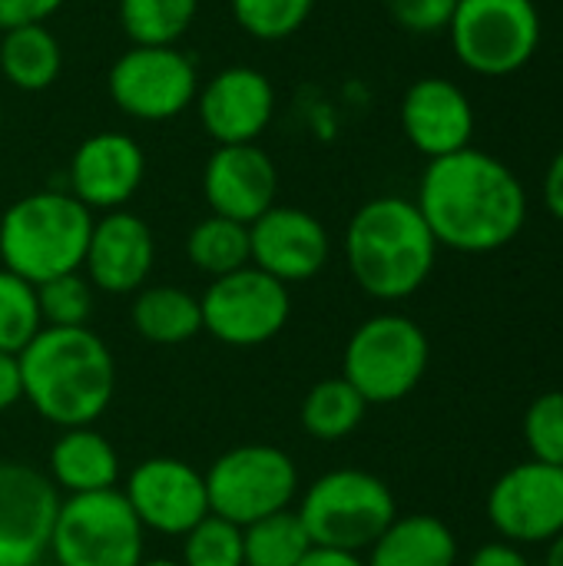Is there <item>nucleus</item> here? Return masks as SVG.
Listing matches in <instances>:
<instances>
[{
    "label": "nucleus",
    "instance_id": "nucleus-1",
    "mask_svg": "<svg viewBox=\"0 0 563 566\" xmlns=\"http://www.w3.org/2000/svg\"><path fill=\"white\" fill-rule=\"evenodd\" d=\"M415 206L435 242L465 255L511 245L528 222V192L518 172L475 146L428 159Z\"/></svg>",
    "mask_w": 563,
    "mask_h": 566
},
{
    "label": "nucleus",
    "instance_id": "nucleus-2",
    "mask_svg": "<svg viewBox=\"0 0 563 566\" xmlns=\"http://www.w3.org/2000/svg\"><path fill=\"white\" fill-rule=\"evenodd\" d=\"M17 361L23 398L60 431L86 428L106 415L116 391V361L93 328L43 325Z\"/></svg>",
    "mask_w": 563,
    "mask_h": 566
},
{
    "label": "nucleus",
    "instance_id": "nucleus-3",
    "mask_svg": "<svg viewBox=\"0 0 563 566\" xmlns=\"http://www.w3.org/2000/svg\"><path fill=\"white\" fill-rule=\"evenodd\" d=\"M438 242L405 196H375L355 209L345 229V262L355 285L378 302L415 295L435 272Z\"/></svg>",
    "mask_w": 563,
    "mask_h": 566
},
{
    "label": "nucleus",
    "instance_id": "nucleus-4",
    "mask_svg": "<svg viewBox=\"0 0 563 566\" xmlns=\"http://www.w3.org/2000/svg\"><path fill=\"white\" fill-rule=\"evenodd\" d=\"M93 212L66 189H40L10 202L0 216V262L7 272L43 285L83 269Z\"/></svg>",
    "mask_w": 563,
    "mask_h": 566
},
{
    "label": "nucleus",
    "instance_id": "nucleus-5",
    "mask_svg": "<svg viewBox=\"0 0 563 566\" xmlns=\"http://www.w3.org/2000/svg\"><path fill=\"white\" fill-rule=\"evenodd\" d=\"M312 547L362 554L398 517L392 488L358 468H338L315 478L295 507Z\"/></svg>",
    "mask_w": 563,
    "mask_h": 566
},
{
    "label": "nucleus",
    "instance_id": "nucleus-6",
    "mask_svg": "<svg viewBox=\"0 0 563 566\" xmlns=\"http://www.w3.org/2000/svg\"><path fill=\"white\" fill-rule=\"evenodd\" d=\"M431 345L418 322L408 315H372L365 318L342 358V378L368 405H395L408 398L428 371Z\"/></svg>",
    "mask_w": 563,
    "mask_h": 566
},
{
    "label": "nucleus",
    "instance_id": "nucleus-7",
    "mask_svg": "<svg viewBox=\"0 0 563 566\" xmlns=\"http://www.w3.org/2000/svg\"><path fill=\"white\" fill-rule=\"evenodd\" d=\"M544 36L534 0H458L448 40L458 63L478 76H511L524 70Z\"/></svg>",
    "mask_w": 563,
    "mask_h": 566
},
{
    "label": "nucleus",
    "instance_id": "nucleus-8",
    "mask_svg": "<svg viewBox=\"0 0 563 566\" xmlns=\"http://www.w3.org/2000/svg\"><path fill=\"white\" fill-rule=\"evenodd\" d=\"M146 531L123 491L73 494L60 501L50 554L56 566H139Z\"/></svg>",
    "mask_w": 563,
    "mask_h": 566
},
{
    "label": "nucleus",
    "instance_id": "nucleus-9",
    "mask_svg": "<svg viewBox=\"0 0 563 566\" xmlns=\"http://www.w3.org/2000/svg\"><path fill=\"white\" fill-rule=\"evenodd\" d=\"M206 494L212 514L249 527L295 504L299 468L282 448L242 444L212 461L206 471Z\"/></svg>",
    "mask_w": 563,
    "mask_h": 566
},
{
    "label": "nucleus",
    "instance_id": "nucleus-10",
    "mask_svg": "<svg viewBox=\"0 0 563 566\" xmlns=\"http://www.w3.org/2000/svg\"><path fill=\"white\" fill-rule=\"evenodd\" d=\"M106 90L129 119L166 123L196 103L199 70L179 46H129L110 66Z\"/></svg>",
    "mask_w": 563,
    "mask_h": 566
},
{
    "label": "nucleus",
    "instance_id": "nucleus-11",
    "mask_svg": "<svg viewBox=\"0 0 563 566\" xmlns=\"http://www.w3.org/2000/svg\"><path fill=\"white\" fill-rule=\"evenodd\" d=\"M202 332L232 348H256L282 335L292 315L289 285L259 272L256 265L236 269L209 282L199 295Z\"/></svg>",
    "mask_w": 563,
    "mask_h": 566
},
{
    "label": "nucleus",
    "instance_id": "nucleus-12",
    "mask_svg": "<svg viewBox=\"0 0 563 566\" xmlns=\"http://www.w3.org/2000/svg\"><path fill=\"white\" fill-rule=\"evenodd\" d=\"M488 521L508 544H551L563 534V468L524 461L488 494Z\"/></svg>",
    "mask_w": 563,
    "mask_h": 566
},
{
    "label": "nucleus",
    "instance_id": "nucleus-13",
    "mask_svg": "<svg viewBox=\"0 0 563 566\" xmlns=\"http://www.w3.org/2000/svg\"><path fill=\"white\" fill-rule=\"evenodd\" d=\"M126 504L133 507L143 531L166 537H183L209 511L206 474L179 458H146L139 461L123 488Z\"/></svg>",
    "mask_w": 563,
    "mask_h": 566
},
{
    "label": "nucleus",
    "instance_id": "nucleus-14",
    "mask_svg": "<svg viewBox=\"0 0 563 566\" xmlns=\"http://www.w3.org/2000/svg\"><path fill=\"white\" fill-rule=\"evenodd\" d=\"M60 511L53 481L20 461H0V566H37L50 554Z\"/></svg>",
    "mask_w": 563,
    "mask_h": 566
},
{
    "label": "nucleus",
    "instance_id": "nucleus-15",
    "mask_svg": "<svg viewBox=\"0 0 563 566\" xmlns=\"http://www.w3.org/2000/svg\"><path fill=\"white\" fill-rule=\"evenodd\" d=\"M192 106L202 133L216 146L259 143L275 116V86L262 70L236 63L199 83Z\"/></svg>",
    "mask_w": 563,
    "mask_h": 566
},
{
    "label": "nucleus",
    "instance_id": "nucleus-16",
    "mask_svg": "<svg viewBox=\"0 0 563 566\" xmlns=\"http://www.w3.org/2000/svg\"><path fill=\"white\" fill-rule=\"evenodd\" d=\"M332 255L329 229L319 216L299 206H272L249 222V265L282 285L312 282Z\"/></svg>",
    "mask_w": 563,
    "mask_h": 566
},
{
    "label": "nucleus",
    "instance_id": "nucleus-17",
    "mask_svg": "<svg viewBox=\"0 0 563 566\" xmlns=\"http://www.w3.org/2000/svg\"><path fill=\"white\" fill-rule=\"evenodd\" d=\"M146 179V153L126 133H93L86 136L66 166V192L80 199L90 212L123 209Z\"/></svg>",
    "mask_w": 563,
    "mask_h": 566
},
{
    "label": "nucleus",
    "instance_id": "nucleus-18",
    "mask_svg": "<svg viewBox=\"0 0 563 566\" xmlns=\"http://www.w3.org/2000/svg\"><path fill=\"white\" fill-rule=\"evenodd\" d=\"M156 262V239L146 219L129 209H113L93 219L83 255V275L106 295H136Z\"/></svg>",
    "mask_w": 563,
    "mask_h": 566
},
{
    "label": "nucleus",
    "instance_id": "nucleus-19",
    "mask_svg": "<svg viewBox=\"0 0 563 566\" xmlns=\"http://www.w3.org/2000/svg\"><path fill=\"white\" fill-rule=\"evenodd\" d=\"M279 169L259 143L216 146L202 166V199L212 216L256 222L275 206Z\"/></svg>",
    "mask_w": 563,
    "mask_h": 566
},
{
    "label": "nucleus",
    "instance_id": "nucleus-20",
    "mask_svg": "<svg viewBox=\"0 0 563 566\" xmlns=\"http://www.w3.org/2000/svg\"><path fill=\"white\" fill-rule=\"evenodd\" d=\"M402 133L428 159L451 156L471 146L475 106L471 96L445 76H421L402 96Z\"/></svg>",
    "mask_w": 563,
    "mask_h": 566
},
{
    "label": "nucleus",
    "instance_id": "nucleus-21",
    "mask_svg": "<svg viewBox=\"0 0 563 566\" xmlns=\"http://www.w3.org/2000/svg\"><path fill=\"white\" fill-rule=\"evenodd\" d=\"M50 481L56 491L73 494H96V491H113L119 481V454L110 444V438H103L100 431H93V424L86 428H66L53 448H50Z\"/></svg>",
    "mask_w": 563,
    "mask_h": 566
},
{
    "label": "nucleus",
    "instance_id": "nucleus-22",
    "mask_svg": "<svg viewBox=\"0 0 563 566\" xmlns=\"http://www.w3.org/2000/svg\"><path fill=\"white\" fill-rule=\"evenodd\" d=\"M368 566H455L458 537L431 514L395 517L385 534L368 547Z\"/></svg>",
    "mask_w": 563,
    "mask_h": 566
},
{
    "label": "nucleus",
    "instance_id": "nucleus-23",
    "mask_svg": "<svg viewBox=\"0 0 563 566\" xmlns=\"http://www.w3.org/2000/svg\"><path fill=\"white\" fill-rule=\"evenodd\" d=\"M63 46L46 23L0 30V73L20 93H43L60 80Z\"/></svg>",
    "mask_w": 563,
    "mask_h": 566
},
{
    "label": "nucleus",
    "instance_id": "nucleus-24",
    "mask_svg": "<svg viewBox=\"0 0 563 566\" xmlns=\"http://www.w3.org/2000/svg\"><path fill=\"white\" fill-rule=\"evenodd\" d=\"M129 322L136 335L153 345H183L202 332V308L199 298L179 285H153L136 292Z\"/></svg>",
    "mask_w": 563,
    "mask_h": 566
},
{
    "label": "nucleus",
    "instance_id": "nucleus-25",
    "mask_svg": "<svg viewBox=\"0 0 563 566\" xmlns=\"http://www.w3.org/2000/svg\"><path fill=\"white\" fill-rule=\"evenodd\" d=\"M365 411H368V401L338 375V378H322L309 388L299 418L309 438L345 441L365 421Z\"/></svg>",
    "mask_w": 563,
    "mask_h": 566
},
{
    "label": "nucleus",
    "instance_id": "nucleus-26",
    "mask_svg": "<svg viewBox=\"0 0 563 566\" xmlns=\"http://www.w3.org/2000/svg\"><path fill=\"white\" fill-rule=\"evenodd\" d=\"M116 13L133 46H179L196 23L199 0H116Z\"/></svg>",
    "mask_w": 563,
    "mask_h": 566
},
{
    "label": "nucleus",
    "instance_id": "nucleus-27",
    "mask_svg": "<svg viewBox=\"0 0 563 566\" xmlns=\"http://www.w3.org/2000/svg\"><path fill=\"white\" fill-rule=\"evenodd\" d=\"M186 255L209 279H219V275H229L236 269H246L249 265V226L209 212L206 219H199L189 229Z\"/></svg>",
    "mask_w": 563,
    "mask_h": 566
},
{
    "label": "nucleus",
    "instance_id": "nucleus-28",
    "mask_svg": "<svg viewBox=\"0 0 563 566\" xmlns=\"http://www.w3.org/2000/svg\"><path fill=\"white\" fill-rule=\"evenodd\" d=\"M309 551L312 541L292 507L242 527L246 566H299Z\"/></svg>",
    "mask_w": 563,
    "mask_h": 566
},
{
    "label": "nucleus",
    "instance_id": "nucleus-29",
    "mask_svg": "<svg viewBox=\"0 0 563 566\" xmlns=\"http://www.w3.org/2000/svg\"><path fill=\"white\" fill-rule=\"evenodd\" d=\"M319 0H229V13L242 33L262 43H279L299 33Z\"/></svg>",
    "mask_w": 563,
    "mask_h": 566
},
{
    "label": "nucleus",
    "instance_id": "nucleus-30",
    "mask_svg": "<svg viewBox=\"0 0 563 566\" xmlns=\"http://www.w3.org/2000/svg\"><path fill=\"white\" fill-rule=\"evenodd\" d=\"M43 328L37 285L0 265V352L20 355Z\"/></svg>",
    "mask_w": 563,
    "mask_h": 566
},
{
    "label": "nucleus",
    "instance_id": "nucleus-31",
    "mask_svg": "<svg viewBox=\"0 0 563 566\" xmlns=\"http://www.w3.org/2000/svg\"><path fill=\"white\" fill-rule=\"evenodd\" d=\"M183 566H246L242 557V527L206 514L192 531L183 534Z\"/></svg>",
    "mask_w": 563,
    "mask_h": 566
},
{
    "label": "nucleus",
    "instance_id": "nucleus-32",
    "mask_svg": "<svg viewBox=\"0 0 563 566\" xmlns=\"http://www.w3.org/2000/svg\"><path fill=\"white\" fill-rule=\"evenodd\" d=\"M40 318L50 328H80L93 315V285L83 272L56 275L43 285H37Z\"/></svg>",
    "mask_w": 563,
    "mask_h": 566
},
{
    "label": "nucleus",
    "instance_id": "nucleus-33",
    "mask_svg": "<svg viewBox=\"0 0 563 566\" xmlns=\"http://www.w3.org/2000/svg\"><path fill=\"white\" fill-rule=\"evenodd\" d=\"M524 441L531 461L563 468V391H548L531 401L524 415Z\"/></svg>",
    "mask_w": 563,
    "mask_h": 566
},
{
    "label": "nucleus",
    "instance_id": "nucleus-34",
    "mask_svg": "<svg viewBox=\"0 0 563 566\" xmlns=\"http://www.w3.org/2000/svg\"><path fill=\"white\" fill-rule=\"evenodd\" d=\"M395 23L408 33H448V23L458 10V0H388Z\"/></svg>",
    "mask_w": 563,
    "mask_h": 566
},
{
    "label": "nucleus",
    "instance_id": "nucleus-35",
    "mask_svg": "<svg viewBox=\"0 0 563 566\" xmlns=\"http://www.w3.org/2000/svg\"><path fill=\"white\" fill-rule=\"evenodd\" d=\"M66 0H0V30L46 23Z\"/></svg>",
    "mask_w": 563,
    "mask_h": 566
},
{
    "label": "nucleus",
    "instance_id": "nucleus-36",
    "mask_svg": "<svg viewBox=\"0 0 563 566\" xmlns=\"http://www.w3.org/2000/svg\"><path fill=\"white\" fill-rule=\"evenodd\" d=\"M23 398V378H20V361L17 355L0 352V415L10 411Z\"/></svg>",
    "mask_w": 563,
    "mask_h": 566
},
{
    "label": "nucleus",
    "instance_id": "nucleus-37",
    "mask_svg": "<svg viewBox=\"0 0 563 566\" xmlns=\"http://www.w3.org/2000/svg\"><path fill=\"white\" fill-rule=\"evenodd\" d=\"M468 566H531V564H528V557L518 551V544L494 541V544H484V547H478Z\"/></svg>",
    "mask_w": 563,
    "mask_h": 566
},
{
    "label": "nucleus",
    "instance_id": "nucleus-38",
    "mask_svg": "<svg viewBox=\"0 0 563 566\" xmlns=\"http://www.w3.org/2000/svg\"><path fill=\"white\" fill-rule=\"evenodd\" d=\"M544 202H548L551 216L563 222V146L554 153V159L548 166V176H544Z\"/></svg>",
    "mask_w": 563,
    "mask_h": 566
},
{
    "label": "nucleus",
    "instance_id": "nucleus-39",
    "mask_svg": "<svg viewBox=\"0 0 563 566\" xmlns=\"http://www.w3.org/2000/svg\"><path fill=\"white\" fill-rule=\"evenodd\" d=\"M299 566H368L358 554L348 551H332V547H312Z\"/></svg>",
    "mask_w": 563,
    "mask_h": 566
},
{
    "label": "nucleus",
    "instance_id": "nucleus-40",
    "mask_svg": "<svg viewBox=\"0 0 563 566\" xmlns=\"http://www.w3.org/2000/svg\"><path fill=\"white\" fill-rule=\"evenodd\" d=\"M548 566H563V534L557 541H551V551H548Z\"/></svg>",
    "mask_w": 563,
    "mask_h": 566
},
{
    "label": "nucleus",
    "instance_id": "nucleus-41",
    "mask_svg": "<svg viewBox=\"0 0 563 566\" xmlns=\"http://www.w3.org/2000/svg\"><path fill=\"white\" fill-rule=\"evenodd\" d=\"M139 566H183V564H179V560H163V557H159V560H143Z\"/></svg>",
    "mask_w": 563,
    "mask_h": 566
},
{
    "label": "nucleus",
    "instance_id": "nucleus-42",
    "mask_svg": "<svg viewBox=\"0 0 563 566\" xmlns=\"http://www.w3.org/2000/svg\"><path fill=\"white\" fill-rule=\"evenodd\" d=\"M0 133H3V103H0Z\"/></svg>",
    "mask_w": 563,
    "mask_h": 566
},
{
    "label": "nucleus",
    "instance_id": "nucleus-43",
    "mask_svg": "<svg viewBox=\"0 0 563 566\" xmlns=\"http://www.w3.org/2000/svg\"><path fill=\"white\" fill-rule=\"evenodd\" d=\"M385 3H388V0H385Z\"/></svg>",
    "mask_w": 563,
    "mask_h": 566
}]
</instances>
